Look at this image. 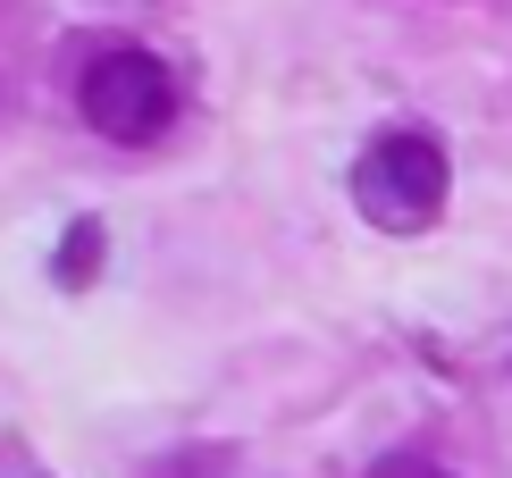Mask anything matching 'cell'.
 I'll list each match as a JSON object with an SVG mask.
<instances>
[{"label":"cell","mask_w":512,"mask_h":478,"mask_svg":"<svg viewBox=\"0 0 512 478\" xmlns=\"http://www.w3.org/2000/svg\"><path fill=\"white\" fill-rule=\"evenodd\" d=\"M353 202H361V219L387 227V235L429 227L437 210H445V151H437V135H420V126H387V135L353 160Z\"/></svg>","instance_id":"2"},{"label":"cell","mask_w":512,"mask_h":478,"mask_svg":"<svg viewBox=\"0 0 512 478\" xmlns=\"http://www.w3.org/2000/svg\"><path fill=\"white\" fill-rule=\"evenodd\" d=\"M68 244H76V252H59V277H93V252H101V227L84 219V227L68 235Z\"/></svg>","instance_id":"4"},{"label":"cell","mask_w":512,"mask_h":478,"mask_svg":"<svg viewBox=\"0 0 512 478\" xmlns=\"http://www.w3.org/2000/svg\"><path fill=\"white\" fill-rule=\"evenodd\" d=\"M370 478H454V470H445L437 453H387V462H378Z\"/></svg>","instance_id":"3"},{"label":"cell","mask_w":512,"mask_h":478,"mask_svg":"<svg viewBox=\"0 0 512 478\" xmlns=\"http://www.w3.org/2000/svg\"><path fill=\"white\" fill-rule=\"evenodd\" d=\"M76 110H84V126H93L101 143L143 151V143H160L168 126H177V76H168V59L143 51V42H110V51L84 59Z\"/></svg>","instance_id":"1"}]
</instances>
